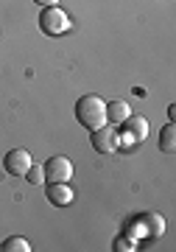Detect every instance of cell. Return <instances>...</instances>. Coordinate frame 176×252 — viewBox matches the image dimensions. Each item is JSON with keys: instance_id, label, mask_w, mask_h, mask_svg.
<instances>
[{"instance_id": "obj_1", "label": "cell", "mask_w": 176, "mask_h": 252, "mask_svg": "<svg viewBox=\"0 0 176 252\" xmlns=\"http://www.w3.org/2000/svg\"><path fill=\"white\" fill-rule=\"evenodd\" d=\"M76 118H79V124L84 129H98V126L106 124V101L98 98V95H81L79 104H76Z\"/></svg>"}, {"instance_id": "obj_2", "label": "cell", "mask_w": 176, "mask_h": 252, "mask_svg": "<svg viewBox=\"0 0 176 252\" xmlns=\"http://www.w3.org/2000/svg\"><path fill=\"white\" fill-rule=\"evenodd\" d=\"M39 28H42L45 34L59 36L70 28V20H67V14H64L59 6H45L42 14H39Z\"/></svg>"}, {"instance_id": "obj_3", "label": "cell", "mask_w": 176, "mask_h": 252, "mask_svg": "<svg viewBox=\"0 0 176 252\" xmlns=\"http://www.w3.org/2000/svg\"><path fill=\"white\" fill-rule=\"evenodd\" d=\"M92 149L98 154H115L120 149V135H117V129L112 124H104L92 129Z\"/></svg>"}, {"instance_id": "obj_4", "label": "cell", "mask_w": 176, "mask_h": 252, "mask_svg": "<svg viewBox=\"0 0 176 252\" xmlns=\"http://www.w3.org/2000/svg\"><path fill=\"white\" fill-rule=\"evenodd\" d=\"M31 154L26 152V149H11L6 157H3V168H6V174L9 177H26L28 168H31Z\"/></svg>"}, {"instance_id": "obj_5", "label": "cell", "mask_w": 176, "mask_h": 252, "mask_svg": "<svg viewBox=\"0 0 176 252\" xmlns=\"http://www.w3.org/2000/svg\"><path fill=\"white\" fill-rule=\"evenodd\" d=\"M42 168H45V180H51V182H67L73 177V162L67 157H62V154L51 157Z\"/></svg>"}, {"instance_id": "obj_6", "label": "cell", "mask_w": 176, "mask_h": 252, "mask_svg": "<svg viewBox=\"0 0 176 252\" xmlns=\"http://www.w3.org/2000/svg\"><path fill=\"white\" fill-rule=\"evenodd\" d=\"M123 124H126V135H129V140L143 143V140L148 137V121H146L143 115H129Z\"/></svg>"}, {"instance_id": "obj_7", "label": "cell", "mask_w": 176, "mask_h": 252, "mask_svg": "<svg viewBox=\"0 0 176 252\" xmlns=\"http://www.w3.org/2000/svg\"><path fill=\"white\" fill-rule=\"evenodd\" d=\"M48 202H53L56 207H67L73 202V188L67 182H51L48 185Z\"/></svg>"}, {"instance_id": "obj_8", "label": "cell", "mask_w": 176, "mask_h": 252, "mask_svg": "<svg viewBox=\"0 0 176 252\" xmlns=\"http://www.w3.org/2000/svg\"><path fill=\"white\" fill-rule=\"evenodd\" d=\"M134 224H143V227H146V233H148L151 238L165 233V219L159 216V213H140V216L134 219Z\"/></svg>"}, {"instance_id": "obj_9", "label": "cell", "mask_w": 176, "mask_h": 252, "mask_svg": "<svg viewBox=\"0 0 176 252\" xmlns=\"http://www.w3.org/2000/svg\"><path fill=\"white\" fill-rule=\"evenodd\" d=\"M132 115V109H129V104L126 101H112V104H106V124H123L126 118Z\"/></svg>"}, {"instance_id": "obj_10", "label": "cell", "mask_w": 176, "mask_h": 252, "mask_svg": "<svg viewBox=\"0 0 176 252\" xmlns=\"http://www.w3.org/2000/svg\"><path fill=\"white\" fill-rule=\"evenodd\" d=\"M159 152H165V154L176 152V129H174V124H168L165 129L159 132Z\"/></svg>"}, {"instance_id": "obj_11", "label": "cell", "mask_w": 176, "mask_h": 252, "mask_svg": "<svg viewBox=\"0 0 176 252\" xmlns=\"http://www.w3.org/2000/svg\"><path fill=\"white\" fill-rule=\"evenodd\" d=\"M0 250H3V252H28V250H31V244H28L26 238L14 235V238H6V241L0 244Z\"/></svg>"}, {"instance_id": "obj_12", "label": "cell", "mask_w": 176, "mask_h": 252, "mask_svg": "<svg viewBox=\"0 0 176 252\" xmlns=\"http://www.w3.org/2000/svg\"><path fill=\"white\" fill-rule=\"evenodd\" d=\"M28 182H34V185L45 182V168L42 165H34V162H31V168H28Z\"/></svg>"}, {"instance_id": "obj_13", "label": "cell", "mask_w": 176, "mask_h": 252, "mask_svg": "<svg viewBox=\"0 0 176 252\" xmlns=\"http://www.w3.org/2000/svg\"><path fill=\"white\" fill-rule=\"evenodd\" d=\"M137 247V241H129V238H117L115 241V250H120V252H129V250H134Z\"/></svg>"}, {"instance_id": "obj_14", "label": "cell", "mask_w": 176, "mask_h": 252, "mask_svg": "<svg viewBox=\"0 0 176 252\" xmlns=\"http://www.w3.org/2000/svg\"><path fill=\"white\" fill-rule=\"evenodd\" d=\"M34 3H36V6H42V9H45V6H56V0H34Z\"/></svg>"}]
</instances>
